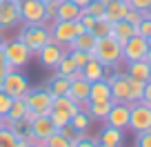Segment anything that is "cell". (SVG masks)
Returning <instances> with one entry per match:
<instances>
[{"mask_svg":"<svg viewBox=\"0 0 151 147\" xmlns=\"http://www.w3.org/2000/svg\"><path fill=\"white\" fill-rule=\"evenodd\" d=\"M93 58L100 60L104 67H116L120 60H122V45L113 36H104V38H98L96 40V47H93Z\"/></svg>","mask_w":151,"mask_h":147,"instance_id":"6da1fadb","label":"cell"},{"mask_svg":"<svg viewBox=\"0 0 151 147\" xmlns=\"http://www.w3.org/2000/svg\"><path fill=\"white\" fill-rule=\"evenodd\" d=\"M18 40H22V43L29 47L31 54H38L45 45L53 43L51 31H49L47 25H24L22 31H20V36H18Z\"/></svg>","mask_w":151,"mask_h":147,"instance_id":"7a4b0ae2","label":"cell"},{"mask_svg":"<svg viewBox=\"0 0 151 147\" xmlns=\"http://www.w3.org/2000/svg\"><path fill=\"white\" fill-rule=\"evenodd\" d=\"M129 129L133 132H147L151 129V105L145 100L129 103Z\"/></svg>","mask_w":151,"mask_h":147,"instance_id":"3957f363","label":"cell"},{"mask_svg":"<svg viewBox=\"0 0 151 147\" xmlns=\"http://www.w3.org/2000/svg\"><path fill=\"white\" fill-rule=\"evenodd\" d=\"M2 54H5L7 62L11 65V69H22L24 65L29 62V58H31V51H29V47L22 43V40H5L2 43Z\"/></svg>","mask_w":151,"mask_h":147,"instance_id":"277c9868","label":"cell"},{"mask_svg":"<svg viewBox=\"0 0 151 147\" xmlns=\"http://www.w3.org/2000/svg\"><path fill=\"white\" fill-rule=\"evenodd\" d=\"M24 100H27V107L33 109L36 114L40 116H49L53 107V96L47 91V87H36V89H29L24 94Z\"/></svg>","mask_w":151,"mask_h":147,"instance_id":"5b68a950","label":"cell"},{"mask_svg":"<svg viewBox=\"0 0 151 147\" xmlns=\"http://www.w3.org/2000/svg\"><path fill=\"white\" fill-rule=\"evenodd\" d=\"M49 31H51V40L58 45H62L65 49H69V45L73 43V38L78 36L76 33V20H53L49 25Z\"/></svg>","mask_w":151,"mask_h":147,"instance_id":"8992f818","label":"cell"},{"mask_svg":"<svg viewBox=\"0 0 151 147\" xmlns=\"http://www.w3.org/2000/svg\"><path fill=\"white\" fill-rule=\"evenodd\" d=\"M2 91L9 94L11 98H20L29 91V80L20 69H11L5 78H2Z\"/></svg>","mask_w":151,"mask_h":147,"instance_id":"52a82bcc","label":"cell"},{"mask_svg":"<svg viewBox=\"0 0 151 147\" xmlns=\"http://www.w3.org/2000/svg\"><path fill=\"white\" fill-rule=\"evenodd\" d=\"M147 51H149V43H147V38H142L140 33H133L131 38L122 45V60H127V62L145 60Z\"/></svg>","mask_w":151,"mask_h":147,"instance_id":"ba28073f","label":"cell"},{"mask_svg":"<svg viewBox=\"0 0 151 147\" xmlns=\"http://www.w3.org/2000/svg\"><path fill=\"white\" fill-rule=\"evenodd\" d=\"M20 20L24 25H45V2L20 0Z\"/></svg>","mask_w":151,"mask_h":147,"instance_id":"9c48e42d","label":"cell"},{"mask_svg":"<svg viewBox=\"0 0 151 147\" xmlns=\"http://www.w3.org/2000/svg\"><path fill=\"white\" fill-rule=\"evenodd\" d=\"M104 80L111 87V100L113 103H129V76L127 74H111V76H104Z\"/></svg>","mask_w":151,"mask_h":147,"instance_id":"30bf717a","label":"cell"},{"mask_svg":"<svg viewBox=\"0 0 151 147\" xmlns=\"http://www.w3.org/2000/svg\"><path fill=\"white\" fill-rule=\"evenodd\" d=\"M20 20V2L18 0H7V2H0V33L7 31V29L16 27Z\"/></svg>","mask_w":151,"mask_h":147,"instance_id":"8fae6325","label":"cell"},{"mask_svg":"<svg viewBox=\"0 0 151 147\" xmlns=\"http://www.w3.org/2000/svg\"><path fill=\"white\" fill-rule=\"evenodd\" d=\"M29 129H31V136L36 138V143L42 147L45 143H47V138L56 132V125L51 123L49 116H36V118L31 120V125H29Z\"/></svg>","mask_w":151,"mask_h":147,"instance_id":"7c38bea8","label":"cell"},{"mask_svg":"<svg viewBox=\"0 0 151 147\" xmlns=\"http://www.w3.org/2000/svg\"><path fill=\"white\" fill-rule=\"evenodd\" d=\"M104 123L118 129H127L129 127V103H113Z\"/></svg>","mask_w":151,"mask_h":147,"instance_id":"4fadbf2b","label":"cell"},{"mask_svg":"<svg viewBox=\"0 0 151 147\" xmlns=\"http://www.w3.org/2000/svg\"><path fill=\"white\" fill-rule=\"evenodd\" d=\"M65 47L62 45H58V43H49V45H45L40 51H38V58H40V65L42 67H47V69H56V65L60 62V58L65 56Z\"/></svg>","mask_w":151,"mask_h":147,"instance_id":"5bb4252c","label":"cell"},{"mask_svg":"<svg viewBox=\"0 0 151 147\" xmlns=\"http://www.w3.org/2000/svg\"><path fill=\"white\" fill-rule=\"evenodd\" d=\"M89 89H91V83L87 78H80V80H71V87H69V98H73L76 103L80 105V109L89 107Z\"/></svg>","mask_w":151,"mask_h":147,"instance_id":"9a60e30c","label":"cell"},{"mask_svg":"<svg viewBox=\"0 0 151 147\" xmlns=\"http://www.w3.org/2000/svg\"><path fill=\"white\" fill-rule=\"evenodd\" d=\"M129 11V2L127 0H111V2H107L104 5V20H109V22H118V20H124V16H127Z\"/></svg>","mask_w":151,"mask_h":147,"instance_id":"2e32d148","label":"cell"},{"mask_svg":"<svg viewBox=\"0 0 151 147\" xmlns=\"http://www.w3.org/2000/svg\"><path fill=\"white\" fill-rule=\"evenodd\" d=\"M111 100V87L104 78L91 83V89H89V103H109Z\"/></svg>","mask_w":151,"mask_h":147,"instance_id":"e0dca14e","label":"cell"},{"mask_svg":"<svg viewBox=\"0 0 151 147\" xmlns=\"http://www.w3.org/2000/svg\"><path fill=\"white\" fill-rule=\"evenodd\" d=\"M47 91L56 98V96H67L69 94V87H71V80L67 76H60V74H53L51 78H49V83L47 85Z\"/></svg>","mask_w":151,"mask_h":147,"instance_id":"ac0fdd59","label":"cell"},{"mask_svg":"<svg viewBox=\"0 0 151 147\" xmlns=\"http://www.w3.org/2000/svg\"><path fill=\"white\" fill-rule=\"evenodd\" d=\"M51 112H58V114H65V116L71 118L76 112H80V105L76 103L73 98H69V96H56V98H53Z\"/></svg>","mask_w":151,"mask_h":147,"instance_id":"d6986e66","label":"cell"},{"mask_svg":"<svg viewBox=\"0 0 151 147\" xmlns=\"http://www.w3.org/2000/svg\"><path fill=\"white\" fill-rule=\"evenodd\" d=\"M80 14H82V7H78L71 0H62V2H58L56 20H78Z\"/></svg>","mask_w":151,"mask_h":147,"instance_id":"ffe728a7","label":"cell"},{"mask_svg":"<svg viewBox=\"0 0 151 147\" xmlns=\"http://www.w3.org/2000/svg\"><path fill=\"white\" fill-rule=\"evenodd\" d=\"M127 74L131 78H136V80H151V65L147 60H133V62H127Z\"/></svg>","mask_w":151,"mask_h":147,"instance_id":"44dd1931","label":"cell"},{"mask_svg":"<svg viewBox=\"0 0 151 147\" xmlns=\"http://www.w3.org/2000/svg\"><path fill=\"white\" fill-rule=\"evenodd\" d=\"M133 33H136V27L127 20H118V22H111V36L118 40L120 45H124L129 38H131Z\"/></svg>","mask_w":151,"mask_h":147,"instance_id":"7402d4cb","label":"cell"},{"mask_svg":"<svg viewBox=\"0 0 151 147\" xmlns=\"http://www.w3.org/2000/svg\"><path fill=\"white\" fill-rule=\"evenodd\" d=\"M96 33L93 31H89V29H87V31H82V33H78V36H76L73 38V43L69 45V49H80V51H93V47H96Z\"/></svg>","mask_w":151,"mask_h":147,"instance_id":"603a6c76","label":"cell"},{"mask_svg":"<svg viewBox=\"0 0 151 147\" xmlns=\"http://www.w3.org/2000/svg\"><path fill=\"white\" fill-rule=\"evenodd\" d=\"M98 143H102V145H113V147H120V145H122V129L107 125V127H104L102 132H100Z\"/></svg>","mask_w":151,"mask_h":147,"instance_id":"cb8c5ba5","label":"cell"},{"mask_svg":"<svg viewBox=\"0 0 151 147\" xmlns=\"http://www.w3.org/2000/svg\"><path fill=\"white\" fill-rule=\"evenodd\" d=\"M82 74H85V78H87L89 83H93V80H100V78H104V74H107V67H104L100 60L91 58V60L87 62L85 67H82Z\"/></svg>","mask_w":151,"mask_h":147,"instance_id":"d4e9b609","label":"cell"},{"mask_svg":"<svg viewBox=\"0 0 151 147\" xmlns=\"http://www.w3.org/2000/svg\"><path fill=\"white\" fill-rule=\"evenodd\" d=\"M111 105H113V100H109V103H89L87 114L91 116V120H104L109 109H111Z\"/></svg>","mask_w":151,"mask_h":147,"instance_id":"484cf974","label":"cell"},{"mask_svg":"<svg viewBox=\"0 0 151 147\" xmlns=\"http://www.w3.org/2000/svg\"><path fill=\"white\" fill-rule=\"evenodd\" d=\"M69 125L76 129V132H85L87 134V129H89V125H91V116L87 114L85 109H80V112H76V114L71 116Z\"/></svg>","mask_w":151,"mask_h":147,"instance_id":"4316f807","label":"cell"},{"mask_svg":"<svg viewBox=\"0 0 151 147\" xmlns=\"http://www.w3.org/2000/svg\"><path fill=\"white\" fill-rule=\"evenodd\" d=\"M76 69V62H73V58L69 56V51L65 54V56L60 58V62L56 65V69H53V74H60V76H69L71 71Z\"/></svg>","mask_w":151,"mask_h":147,"instance_id":"83f0119b","label":"cell"},{"mask_svg":"<svg viewBox=\"0 0 151 147\" xmlns=\"http://www.w3.org/2000/svg\"><path fill=\"white\" fill-rule=\"evenodd\" d=\"M0 147H20V140L9 127H0Z\"/></svg>","mask_w":151,"mask_h":147,"instance_id":"f1b7e54d","label":"cell"},{"mask_svg":"<svg viewBox=\"0 0 151 147\" xmlns=\"http://www.w3.org/2000/svg\"><path fill=\"white\" fill-rule=\"evenodd\" d=\"M129 76V74H127ZM129 89H131V96H129V103H136V100H142V94H145V83L136 80V78L129 76Z\"/></svg>","mask_w":151,"mask_h":147,"instance_id":"f546056e","label":"cell"},{"mask_svg":"<svg viewBox=\"0 0 151 147\" xmlns=\"http://www.w3.org/2000/svg\"><path fill=\"white\" fill-rule=\"evenodd\" d=\"M91 31L96 33V38H104V36H111V22L104 18H96V25Z\"/></svg>","mask_w":151,"mask_h":147,"instance_id":"4dcf8cb0","label":"cell"},{"mask_svg":"<svg viewBox=\"0 0 151 147\" xmlns=\"http://www.w3.org/2000/svg\"><path fill=\"white\" fill-rule=\"evenodd\" d=\"M45 145H47V147H71V140H69V138H65V136L56 129V132L47 138V143H45Z\"/></svg>","mask_w":151,"mask_h":147,"instance_id":"1f68e13d","label":"cell"},{"mask_svg":"<svg viewBox=\"0 0 151 147\" xmlns=\"http://www.w3.org/2000/svg\"><path fill=\"white\" fill-rule=\"evenodd\" d=\"M69 56L73 58L76 67H85L87 62L93 58V54H89V51H80V49H69Z\"/></svg>","mask_w":151,"mask_h":147,"instance_id":"d6a6232c","label":"cell"},{"mask_svg":"<svg viewBox=\"0 0 151 147\" xmlns=\"http://www.w3.org/2000/svg\"><path fill=\"white\" fill-rule=\"evenodd\" d=\"M82 11H87V14L93 16V18H102L104 16V5L100 2V0H91L87 7H82Z\"/></svg>","mask_w":151,"mask_h":147,"instance_id":"836d02e7","label":"cell"},{"mask_svg":"<svg viewBox=\"0 0 151 147\" xmlns=\"http://www.w3.org/2000/svg\"><path fill=\"white\" fill-rule=\"evenodd\" d=\"M147 11H138V9H131V7H129V11H127V16H124V20H127V22H131L133 27H138V25L142 22V18H147Z\"/></svg>","mask_w":151,"mask_h":147,"instance_id":"e575fe53","label":"cell"},{"mask_svg":"<svg viewBox=\"0 0 151 147\" xmlns=\"http://www.w3.org/2000/svg\"><path fill=\"white\" fill-rule=\"evenodd\" d=\"M58 2H60V0H49V2H45V25H47V22H53V20H56Z\"/></svg>","mask_w":151,"mask_h":147,"instance_id":"d590c367","label":"cell"},{"mask_svg":"<svg viewBox=\"0 0 151 147\" xmlns=\"http://www.w3.org/2000/svg\"><path fill=\"white\" fill-rule=\"evenodd\" d=\"M58 132H60L65 138H69L71 143H76L78 138H82V136H85V132H76V129L71 127V125H65V127H62V129H58Z\"/></svg>","mask_w":151,"mask_h":147,"instance_id":"8d00e7d4","label":"cell"},{"mask_svg":"<svg viewBox=\"0 0 151 147\" xmlns=\"http://www.w3.org/2000/svg\"><path fill=\"white\" fill-rule=\"evenodd\" d=\"M136 33H140L142 38H151V16L142 18V22L136 27Z\"/></svg>","mask_w":151,"mask_h":147,"instance_id":"74e56055","label":"cell"},{"mask_svg":"<svg viewBox=\"0 0 151 147\" xmlns=\"http://www.w3.org/2000/svg\"><path fill=\"white\" fill-rule=\"evenodd\" d=\"M100 143H98V138H91V136H82V138H78L76 143H71V147H98Z\"/></svg>","mask_w":151,"mask_h":147,"instance_id":"f35d334b","label":"cell"},{"mask_svg":"<svg viewBox=\"0 0 151 147\" xmlns=\"http://www.w3.org/2000/svg\"><path fill=\"white\" fill-rule=\"evenodd\" d=\"M11 96L9 94H5V91L0 89V118H2V116L7 114V112H9V107H11Z\"/></svg>","mask_w":151,"mask_h":147,"instance_id":"ab89813d","label":"cell"},{"mask_svg":"<svg viewBox=\"0 0 151 147\" xmlns=\"http://www.w3.org/2000/svg\"><path fill=\"white\" fill-rule=\"evenodd\" d=\"M136 147H151V129H147V132H138Z\"/></svg>","mask_w":151,"mask_h":147,"instance_id":"60d3db41","label":"cell"},{"mask_svg":"<svg viewBox=\"0 0 151 147\" xmlns=\"http://www.w3.org/2000/svg\"><path fill=\"white\" fill-rule=\"evenodd\" d=\"M127 2L131 9H138V11H147L151 5V0H127Z\"/></svg>","mask_w":151,"mask_h":147,"instance_id":"b9f144b4","label":"cell"},{"mask_svg":"<svg viewBox=\"0 0 151 147\" xmlns=\"http://www.w3.org/2000/svg\"><path fill=\"white\" fill-rule=\"evenodd\" d=\"M78 20H80V22H82V27H85V29H89V31L93 29V25H96V18H93V16H89L87 11H82Z\"/></svg>","mask_w":151,"mask_h":147,"instance_id":"7bdbcfd3","label":"cell"},{"mask_svg":"<svg viewBox=\"0 0 151 147\" xmlns=\"http://www.w3.org/2000/svg\"><path fill=\"white\" fill-rule=\"evenodd\" d=\"M11 71V65L7 62V58H5V54H2V49H0V78H5L7 74Z\"/></svg>","mask_w":151,"mask_h":147,"instance_id":"ee69618b","label":"cell"},{"mask_svg":"<svg viewBox=\"0 0 151 147\" xmlns=\"http://www.w3.org/2000/svg\"><path fill=\"white\" fill-rule=\"evenodd\" d=\"M67 78H69V80H80V78H85V74H82V67H76V69L71 71Z\"/></svg>","mask_w":151,"mask_h":147,"instance_id":"f6af8a7d","label":"cell"},{"mask_svg":"<svg viewBox=\"0 0 151 147\" xmlns=\"http://www.w3.org/2000/svg\"><path fill=\"white\" fill-rule=\"evenodd\" d=\"M142 100L151 105V80H147V83H145V94H142Z\"/></svg>","mask_w":151,"mask_h":147,"instance_id":"bcb514c9","label":"cell"},{"mask_svg":"<svg viewBox=\"0 0 151 147\" xmlns=\"http://www.w3.org/2000/svg\"><path fill=\"white\" fill-rule=\"evenodd\" d=\"M82 31H87V29L82 27V22H80V20H76V33H82Z\"/></svg>","mask_w":151,"mask_h":147,"instance_id":"7dc6e473","label":"cell"},{"mask_svg":"<svg viewBox=\"0 0 151 147\" xmlns=\"http://www.w3.org/2000/svg\"><path fill=\"white\" fill-rule=\"evenodd\" d=\"M71 2H76L78 7H87V5L91 2V0H71Z\"/></svg>","mask_w":151,"mask_h":147,"instance_id":"c3c4849f","label":"cell"},{"mask_svg":"<svg viewBox=\"0 0 151 147\" xmlns=\"http://www.w3.org/2000/svg\"><path fill=\"white\" fill-rule=\"evenodd\" d=\"M145 60H147V62H149V65H151V49H149V51H147V58H145Z\"/></svg>","mask_w":151,"mask_h":147,"instance_id":"681fc988","label":"cell"},{"mask_svg":"<svg viewBox=\"0 0 151 147\" xmlns=\"http://www.w3.org/2000/svg\"><path fill=\"white\" fill-rule=\"evenodd\" d=\"M24 147H40V145H33V143H27Z\"/></svg>","mask_w":151,"mask_h":147,"instance_id":"f907efd6","label":"cell"},{"mask_svg":"<svg viewBox=\"0 0 151 147\" xmlns=\"http://www.w3.org/2000/svg\"><path fill=\"white\" fill-rule=\"evenodd\" d=\"M98 147H113V145H102V143H100V145Z\"/></svg>","mask_w":151,"mask_h":147,"instance_id":"816d5d0a","label":"cell"},{"mask_svg":"<svg viewBox=\"0 0 151 147\" xmlns=\"http://www.w3.org/2000/svg\"><path fill=\"white\" fill-rule=\"evenodd\" d=\"M100 2H102V5H107V2H111V0H100Z\"/></svg>","mask_w":151,"mask_h":147,"instance_id":"f5cc1de1","label":"cell"},{"mask_svg":"<svg viewBox=\"0 0 151 147\" xmlns=\"http://www.w3.org/2000/svg\"><path fill=\"white\" fill-rule=\"evenodd\" d=\"M147 43H149V49H151V38H147Z\"/></svg>","mask_w":151,"mask_h":147,"instance_id":"db71d44e","label":"cell"},{"mask_svg":"<svg viewBox=\"0 0 151 147\" xmlns=\"http://www.w3.org/2000/svg\"><path fill=\"white\" fill-rule=\"evenodd\" d=\"M147 14H149V16H151V5H149V9H147Z\"/></svg>","mask_w":151,"mask_h":147,"instance_id":"11a10c76","label":"cell"},{"mask_svg":"<svg viewBox=\"0 0 151 147\" xmlns=\"http://www.w3.org/2000/svg\"><path fill=\"white\" fill-rule=\"evenodd\" d=\"M40 2H49V0H40Z\"/></svg>","mask_w":151,"mask_h":147,"instance_id":"9f6ffc18","label":"cell"},{"mask_svg":"<svg viewBox=\"0 0 151 147\" xmlns=\"http://www.w3.org/2000/svg\"><path fill=\"white\" fill-rule=\"evenodd\" d=\"M0 2H7V0H0Z\"/></svg>","mask_w":151,"mask_h":147,"instance_id":"6f0895ef","label":"cell"},{"mask_svg":"<svg viewBox=\"0 0 151 147\" xmlns=\"http://www.w3.org/2000/svg\"><path fill=\"white\" fill-rule=\"evenodd\" d=\"M0 127H2V123H0Z\"/></svg>","mask_w":151,"mask_h":147,"instance_id":"680465c9","label":"cell"},{"mask_svg":"<svg viewBox=\"0 0 151 147\" xmlns=\"http://www.w3.org/2000/svg\"><path fill=\"white\" fill-rule=\"evenodd\" d=\"M42 147H47V145H42Z\"/></svg>","mask_w":151,"mask_h":147,"instance_id":"91938a15","label":"cell"},{"mask_svg":"<svg viewBox=\"0 0 151 147\" xmlns=\"http://www.w3.org/2000/svg\"><path fill=\"white\" fill-rule=\"evenodd\" d=\"M18 2H20V0H18Z\"/></svg>","mask_w":151,"mask_h":147,"instance_id":"94428289","label":"cell"}]
</instances>
